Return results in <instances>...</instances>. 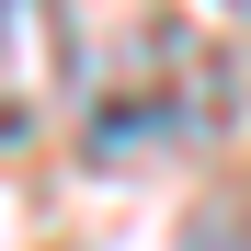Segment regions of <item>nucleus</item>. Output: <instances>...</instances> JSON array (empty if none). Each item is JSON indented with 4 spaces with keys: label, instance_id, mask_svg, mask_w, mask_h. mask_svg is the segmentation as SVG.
I'll return each mask as SVG.
<instances>
[{
    "label": "nucleus",
    "instance_id": "1",
    "mask_svg": "<svg viewBox=\"0 0 251 251\" xmlns=\"http://www.w3.org/2000/svg\"><path fill=\"white\" fill-rule=\"evenodd\" d=\"M228 114V69L194 46L183 23H137V46H126V69L92 92V149L103 172H126V160H172V149H194L205 126Z\"/></svg>",
    "mask_w": 251,
    "mask_h": 251
},
{
    "label": "nucleus",
    "instance_id": "2",
    "mask_svg": "<svg viewBox=\"0 0 251 251\" xmlns=\"http://www.w3.org/2000/svg\"><path fill=\"white\" fill-rule=\"evenodd\" d=\"M34 69H57V46H46V12H34V0H12V92H0L12 137H34Z\"/></svg>",
    "mask_w": 251,
    "mask_h": 251
},
{
    "label": "nucleus",
    "instance_id": "3",
    "mask_svg": "<svg viewBox=\"0 0 251 251\" xmlns=\"http://www.w3.org/2000/svg\"><path fill=\"white\" fill-rule=\"evenodd\" d=\"M183 251H251V240H240V228H217V217H194V228H183Z\"/></svg>",
    "mask_w": 251,
    "mask_h": 251
}]
</instances>
